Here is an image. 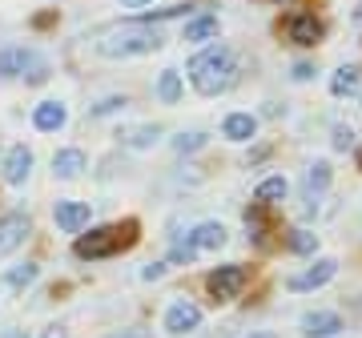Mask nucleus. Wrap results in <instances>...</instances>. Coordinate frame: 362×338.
I'll list each match as a JSON object with an SVG mask.
<instances>
[{
	"label": "nucleus",
	"mask_w": 362,
	"mask_h": 338,
	"mask_svg": "<svg viewBox=\"0 0 362 338\" xmlns=\"http://www.w3.org/2000/svg\"><path fill=\"white\" fill-rule=\"evenodd\" d=\"M242 77V65H238V52L230 45H209L202 49L189 61V85H194L202 97H221V93H230Z\"/></svg>",
	"instance_id": "obj_1"
},
{
	"label": "nucleus",
	"mask_w": 362,
	"mask_h": 338,
	"mask_svg": "<svg viewBox=\"0 0 362 338\" xmlns=\"http://www.w3.org/2000/svg\"><path fill=\"white\" fill-rule=\"evenodd\" d=\"M141 234V221L137 218H125V221H113V226H97L89 234H77L73 242V254L81 262H101V258H113L121 250H129Z\"/></svg>",
	"instance_id": "obj_2"
},
{
	"label": "nucleus",
	"mask_w": 362,
	"mask_h": 338,
	"mask_svg": "<svg viewBox=\"0 0 362 338\" xmlns=\"http://www.w3.org/2000/svg\"><path fill=\"white\" fill-rule=\"evenodd\" d=\"M165 45V37L157 33V25H125V28H113L97 40V52L109 57V61H129V57H145V52H157Z\"/></svg>",
	"instance_id": "obj_3"
},
{
	"label": "nucleus",
	"mask_w": 362,
	"mask_h": 338,
	"mask_svg": "<svg viewBox=\"0 0 362 338\" xmlns=\"http://www.w3.org/2000/svg\"><path fill=\"white\" fill-rule=\"evenodd\" d=\"M250 282V270L242 266V262H226V266H218V270H209L206 278V290L214 302H233L242 290H246Z\"/></svg>",
	"instance_id": "obj_4"
},
{
	"label": "nucleus",
	"mask_w": 362,
	"mask_h": 338,
	"mask_svg": "<svg viewBox=\"0 0 362 338\" xmlns=\"http://www.w3.org/2000/svg\"><path fill=\"white\" fill-rule=\"evenodd\" d=\"M282 33H286L290 45H298V49H314V45H322L326 25L314 13H290L282 21Z\"/></svg>",
	"instance_id": "obj_5"
},
{
	"label": "nucleus",
	"mask_w": 362,
	"mask_h": 338,
	"mask_svg": "<svg viewBox=\"0 0 362 338\" xmlns=\"http://www.w3.org/2000/svg\"><path fill=\"white\" fill-rule=\"evenodd\" d=\"M28 238H33V218H28L25 209H8V214H0V258L16 254Z\"/></svg>",
	"instance_id": "obj_6"
},
{
	"label": "nucleus",
	"mask_w": 362,
	"mask_h": 338,
	"mask_svg": "<svg viewBox=\"0 0 362 338\" xmlns=\"http://www.w3.org/2000/svg\"><path fill=\"white\" fill-rule=\"evenodd\" d=\"M161 326H165V334H194L197 326H202V306L189 298H177L169 302L165 318H161Z\"/></svg>",
	"instance_id": "obj_7"
},
{
	"label": "nucleus",
	"mask_w": 362,
	"mask_h": 338,
	"mask_svg": "<svg viewBox=\"0 0 362 338\" xmlns=\"http://www.w3.org/2000/svg\"><path fill=\"white\" fill-rule=\"evenodd\" d=\"M33 149H28L25 141H16V145H8V153H4V161H0V177L8 185H25L28 177H33Z\"/></svg>",
	"instance_id": "obj_8"
},
{
	"label": "nucleus",
	"mask_w": 362,
	"mask_h": 338,
	"mask_svg": "<svg viewBox=\"0 0 362 338\" xmlns=\"http://www.w3.org/2000/svg\"><path fill=\"white\" fill-rule=\"evenodd\" d=\"M89 218H93L89 202H73V197H65V202L52 206V221H57L61 234H81V230L89 226Z\"/></svg>",
	"instance_id": "obj_9"
},
{
	"label": "nucleus",
	"mask_w": 362,
	"mask_h": 338,
	"mask_svg": "<svg viewBox=\"0 0 362 338\" xmlns=\"http://www.w3.org/2000/svg\"><path fill=\"white\" fill-rule=\"evenodd\" d=\"M37 49H25V45H4L0 49V77L4 81H16V77H25L28 69L37 65Z\"/></svg>",
	"instance_id": "obj_10"
},
{
	"label": "nucleus",
	"mask_w": 362,
	"mask_h": 338,
	"mask_svg": "<svg viewBox=\"0 0 362 338\" xmlns=\"http://www.w3.org/2000/svg\"><path fill=\"white\" fill-rule=\"evenodd\" d=\"M69 125V105L65 101H40L33 105V129L37 133H61Z\"/></svg>",
	"instance_id": "obj_11"
},
{
	"label": "nucleus",
	"mask_w": 362,
	"mask_h": 338,
	"mask_svg": "<svg viewBox=\"0 0 362 338\" xmlns=\"http://www.w3.org/2000/svg\"><path fill=\"white\" fill-rule=\"evenodd\" d=\"M334 274H338V262H334V258H318L306 274H294V278H286V290H318V286H326Z\"/></svg>",
	"instance_id": "obj_12"
},
{
	"label": "nucleus",
	"mask_w": 362,
	"mask_h": 338,
	"mask_svg": "<svg viewBox=\"0 0 362 338\" xmlns=\"http://www.w3.org/2000/svg\"><path fill=\"white\" fill-rule=\"evenodd\" d=\"M85 149H77V145H69V149H57L52 153V177H61V182H73V177H81L85 173Z\"/></svg>",
	"instance_id": "obj_13"
},
{
	"label": "nucleus",
	"mask_w": 362,
	"mask_h": 338,
	"mask_svg": "<svg viewBox=\"0 0 362 338\" xmlns=\"http://www.w3.org/2000/svg\"><path fill=\"white\" fill-rule=\"evenodd\" d=\"M221 137L226 141H254L258 137V117L254 113H226V121H221Z\"/></svg>",
	"instance_id": "obj_14"
},
{
	"label": "nucleus",
	"mask_w": 362,
	"mask_h": 338,
	"mask_svg": "<svg viewBox=\"0 0 362 338\" xmlns=\"http://www.w3.org/2000/svg\"><path fill=\"white\" fill-rule=\"evenodd\" d=\"M342 330V318L334 310H314L302 318V334L306 338H334Z\"/></svg>",
	"instance_id": "obj_15"
},
{
	"label": "nucleus",
	"mask_w": 362,
	"mask_h": 338,
	"mask_svg": "<svg viewBox=\"0 0 362 338\" xmlns=\"http://www.w3.org/2000/svg\"><path fill=\"white\" fill-rule=\"evenodd\" d=\"M218 16L214 13H202L194 16V21H185V28H181V40H189V45H202V40H214L218 37Z\"/></svg>",
	"instance_id": "obj_16"
},
{
	"label": "nucleus",
	"mask_w": 362,
	"mask_h": 338,
	"mask_svg": "<svg viewBox=\"0 0 362 338\" xmlns=\"http://www.w3.org/2000/svg\"><path fill=\"white\" fill-rule=\"evenodd\" d=\"M189 242H194L197 250H221L226 246V226H221V221H202V226L189 230Z\"/></svg>",
	"instance_id": "obj_17"
},
{
	"label": "nucleus",
	"mask_w": 362,
	"mask_h": 338,
	"mask_svg": "<svg viewBox=\"0 0 362 338\" xmlns=\"http://www.w3.org/2000/svg\"><path fill=\"white\" fill-rule=\"evenodd\" d=\"M330 93H334V97H354V93H362V69L342 65L334 77H330Z\"/></svg>",
	"instance_id": "obj_18"
},
{
	"label": "nucleus",
	"mask_w": 362,
	"mask_h": 338,
	"mask_svg": "<svg viewBox=\"0 0 362 338\" xmlns=\"http://www.w3.org/2000/svg\"><path fill=\"white\" fill-rule=\"evenodd\" d=\"M202 4H165V8H153V13H137L133 25H161V21H177V16H194Z\"/></svg>",
	"instance_id": "obj_19"
},
{
	"label": "nucleus",
	"mask_w": 362,
	"mask_h": 338,
	"mask_svg": "<svg viewBox=\"0 0 362 338\" xmlns=\"http://www.w3.org/2000/svg\"><path fill=\"white\" fill-rule=\"evenodd\" d=\"M286 194H290V182H286L282 173H274V177L258 182V190H254V202H262V206H274V202H286Z\"/></svg>",
	"instance_id": "obj_20"
},
{
	"label": "nucleus",
	"mask_w": 362,
	"mask_h": 338,
	"mask_svg": "<svg viewBox=\"0 0 362 338\" xmlns=\"http://www.w3.org/2000/svg\"><path fill=\"white\" fill-rule=\"evenodd\" d=\"M181 93H185V85H181V73H177V69H165V73L157 77V101H161V105H177Z\"/></svg>",
	"instance_id": "obj_21"
},
{
	"label": "nucleus",
	"mask_w": 362,
	"mask_h": 338,
	"mask_svg": "<svg viewBox=\"0 0 362 338\" xmlns=\"http://www.w3.org/2000/svg\"><path fill=\"white\" fill-rule=\"evenodd\" d=\"M161 125H137V129H129V133H121V141L129 145V149H149V145H157L161 141Z\"/></svg>",
	"instance_id": "obj_22"
},
{
	"label": "nucleus",
	"mask_w": 362,
	"mask_h": 338,
	"mask_svg": "<svg viewBox=\"0 0 362 338\" xmlns=\"http://www.w3.org/2000/svg\"><path fill=\"white\" fill-rule=\"evenodd\" d=\"M37 278H40V262H21V266H13V270L4 274V282L13 290H28Z\"/></svg>",
	"instance_id": "obj_23"
},
{
	"label": "nucleus",
	"mask_w": 362,
	"mask_h": 338,
	"mask_svg": "<svg viewBox=\"0 0 362 338\" xmlns=\"http://www.w3.org/2000/svg\"><path fill=\"white\" fill-rule=\"evenodd\" d=\"M330 177H334V169H330V161H314L310 169H306V194L318 197L330 185Z\"/></svg>",
	"instance_id": "obj_24"
},
{
	"label": "nucleus",
	"mask_w": 362,
	"mask_h": 338,
	"mask_svg": "<svg viewBox=\"0 0 362 338\" xmlns=\"http://www.w3.org/2000/svg\"><path fill=\"white\" fill-rule=\"evenodd\" d=\"M125 105H129V97H125V93H113V97H101L97 105H89V117L93 121L97 117H113V113H121Z\"/></svg>",
	"instance_id": "obj_25"
},
{
	"label": "nucleus",
	"mask_w": 362,
	"mask_h": 338,
	"mask_svg": "<svg viewBox=\"0 0 362 338\" xmlns=\"http://www.w3.org/2000/svg\"><path fill=\"white\" fill-rule=\"evenodd\" d=\"M209 145V133H202V129H189V133H177L173 137V149L177 153H197V149H206Z\"/></svg>",
	"instance_id": "obj_26"
},
{
	"label": "nucleus",
	"mask_w": 362,
	"mask_h": 338,
	"mask_svg": "<svg viewBox=\"0 0 362 338\" xmlns=\"http://www.w3.org/2000/svg\"><path fill=\"white\" fill-rule=\"evenodd\" d=\"M197 254H202V250H197L194 242H189V234H185L181 242H173V250H169V266H189Z\"/></svg>",
	"instance_id": "obj_27"
},
{
	"label": "nucleus",
	"mask_w": 362,
	"mask_h": 338,
	"mask_svg": "<svg viewBox=\"0 0 362 338\" xmlns=\"http://www.w3.org/2000/svg\"><path fill=\"white\" fill-rule=\"evenodd\" d=\"M290 250L302 254V258H310L314 250H318V234H310V230H290Z\"/></svg>",
	"instance_id": "obj_28"
},
{
	"label": "nucleus",
	"mask_w": 362,
	"mask_h": 338,
	"mask_svg": "<svg viewBox=\"0 0 362 338\" xmlns=\"http://www.w3.org/2000/svg\"><path fill=\"white\" fill-rule=\"evenodd\" d=\"M330 141H334L338 153H346V149H354V141H358V137H354V129H350V125H334V137H330Z\"/></svg>",
	"instance_id": "obj_29"
},
{
	"label": "nucleus",
	"mask_w": 362,
	"mask_h": 338,
	"mask_svg": "<svg viewBox=\"0 0 362 338\" xmlns=\"http://www.w3.org/2000/svg\"><path fill=\"white\" fill-rule=\"evenodd\" d=\"M165 266H169V262H149V266L141 270V282H157V278H165Z\"/></svg>",
	"instance_id": "obj_30"
},
{
	"label": "nucleus",
	"mask_w": 362,
	"mask_h": 338,
	"mask_svg": "<svg viewBox=\"0 0 362 338\" xmlns=\"http://www.w3.org/2000/svg\"><path fill=\"white\" fill-rule=\"evenodd\" d=\"M314 73H318V69H314V65H310V61H298V65H294V69H290V77H294V81H310V77H314Z\"/></svg>",
	"instance_id": "obj_31"
},
{
	"label": "nucleus",
	"mask_w": 362,
	"mask_h": 338,
	"mask_svg": "<svg viewBox=\"0 0 362 338\" xmlns=\"http://www.w3.org/2000/svg\"><path fill=\"white\" fill-rule=\"evenodd\" d=\"M270 157V145H258V149H250V165H258V161H266Z\"/></svg>",
	"instance_id": "obj_32"
},
{
	"label": "nucleus",
	"mask_w": 362,
	"mask_h": 338,
	"mask_svg": "<svg viewBox=\"0 0 362 338\" xmlns=\"http://www.w3.org/2000/svg\"><path fill=\"white\" fill-rule=\"evenodd\" d=\"M109 338H149L145 326H133V330H121V334H109Z\"/></svg>",
	"instance_id": "obj_33"
},
{
	"label": "nucleus",
	"mask_w": 362,
	"mask_h": 338,
	"mask_svg": "<svg viewBox=\"0 0 362 338\" xmlns=\"http://www.w3.org/2000/svg\"><path fill=\"white\" fill-rule=\"evenodd\" d=\"M45 338H69V330H65V326H49V330H45Z\"/></svg>",
	"instance_id": "obj_34"
},
{
	"label": "nucleus",
	"mask_w": 362,
	"mask_h": 338,
	"mask_svg": "<svg viewBox=\"0 0 362 338\" xmlns=\"http://www.w3.org/2000/svg\"><path fill=\"white\" fill-rule=\"evenodd\" d=\"M125 8H145V4H153V0H121Z\"/></svg>",
	"instance_id": "obj_35"
},
{
	"label": "nucleus",
	"mask_w": 362,
	"mask_h": 338,
	"mask_svg": "<svg viewBox=\"0 0 362 338\" xmlns=\"http://www.w3.org/2000/svg\"><path fill=\"white\" fill-rule=\"evenodd\" d=\"M0 338H33V334H28V330H4Z\"/></svg>",
	"instance_id": "obj_36"
},
{
	"label": "nucleus",
	"mask_w": 362,
	"mask_h": 338,
	"mask_svg": "<svg viewBox=\"0 0 362 338\" xmlns=\"http://www.w3.org/2000/svg\"><path fill=\"white\" fill-rule=\"evenodd\" d=\"M250 338H278V334H270V330H262V334H250Z\"/></svg>",
	"instance_id": "obj_37"
},
{
	"label": "nucleus",
	"mask_w": 362,
	"mask_h": 338,
	"mask_svg": "<svg viewBox=\"0 0 362 338\" xmlns=\"http://www.w3.org/2000/svg\"><path fill=\"white\" fill-rule=\"evenodd\" d=\"M354 21H358V25H362V4H358V8H354Z\"/></svg>",
	"instance_id": "obj_38"
},
{
	"label": "nucleus",
	"mask_w": 362,
	"mask_h": 338,
	"mask_svg": "<svg viewBox=\"0 0 362 338\" xmlns=\"http://www.w3.org/2000/svg\"><path fill=\"white\" fill-rule=\"evenodd\" d=\"M358 169H362V149H358Z\"/></svg>",
	"instance_id": "obj_39"
},
{
	"label": "nucleus",
	"mask_w": 362,
	"mask_h": 338,
	"mask_svg": "<svg viewBox=\"0 0 362 338\" xmlns=\"http://www.w3.org/2000/svg\"><path fill=\"white\" fill-rule=\"evenodd\" d=\"M270 4H282V0H270Z\"/></svg>",
	"instance_id": "obj_40"
}]
</instances>
